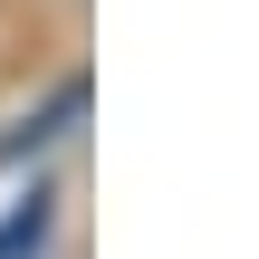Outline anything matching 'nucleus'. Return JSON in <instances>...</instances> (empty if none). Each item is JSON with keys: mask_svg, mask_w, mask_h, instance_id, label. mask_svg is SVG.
Returning <instances> with one entry per match:
<instances>
[{"mask_svg": "<svg viewBox=\"0 0 259 259\" xmlns=\"http://www.w3.org/2000/svg\"><path fill=\"white\" fill-rule=\"evenodd\" d=\"M77 115H87V87L67 77V87H58V96H48V106L29 115V135H10V144H0V163H19V154H38V144H58V135H67Z\"/></svg>", "mask_w": 259, "mask_h": 259, "instance_id": "f257e3e1", "label": "nucleus"}]
</instances>
